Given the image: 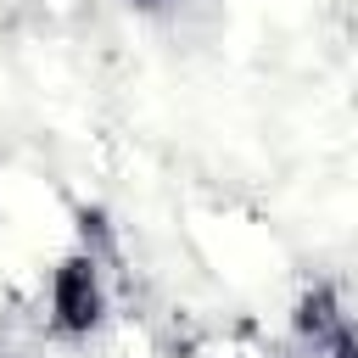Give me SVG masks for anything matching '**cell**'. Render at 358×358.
Instances as JSON below:
<instances>
[{"instance_id":"cell-1","label":"cell","mask_w":358,"mask_h":358,"mask_svg":"<svg viewBox=\"0 0 358 358\" xmlns=\"http://www.w3.org/2000/svg\"><path fill=\"white\" fill-rule=\"evenodd\" d=\"M106 319V252L84 235V246H73L45 285V330L56 341H84L95 324Z\"/></svg>"},{"instance_id":"cell-2","label":"cell","mask_w":358,"mask_h":358,"mask_svg":"<svg viewBox=\"0 0 358 358\" xmlns=\"http://www.w3.org/2000/svg\"><path fill=\"white\" fill-rule=\"evenodd\" d=\"M134 11H162V6H173V0H129Z\"/></svg>"}]
</instances>
